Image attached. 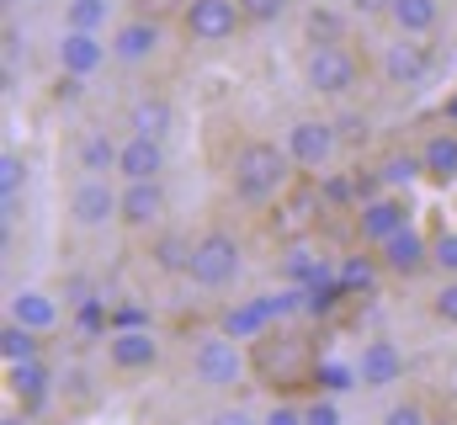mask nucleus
Here are the masks:
<instances>
[{
    "mask_svg": "<svg viewBox=\"0 0 457 425\" xmlns=\"http://www.w3.org/2000/svg\"><path fill=\"white\" fill-rule=\"evenodd\" d=\"M378 261H383L388 277H404V282H410V277H420V271L431 266V239H426L415 223H404L394 239L378 245Z\"/></svg>",
    "mask_w": 457,
    "mask_h": 425,
    "instance_id": "obj_12",
    "label": "nucleus"
},
{
    "mask_svg": "<svg viewBox=\"0 0 457 425\" xmlns=\"http://www.w3.org/2000/svg\"><path fill=\"white\" fill-rule=\"evenodd\" d=\"M117 154H122V144H117L112 133H86L80 149H75V160H80L86 176H117Z\"/></svg>",
    "mask_w": 457,
    "mask_h": 425,
    "instance_id": "obj_24",
    "label": "nucleus"
},
{
    "mask_svg": "<svg viewBox=\"0 0 457 425\" xmlns=\"http://www.w3.org/2000/svg\"><path fill=\"white\" fill-rule=\"evenodd\" d=\"M5 378H11V394L21 399V410H27V415H37V410L48 404V394H54V367H48L43 356L5 367Z\"/></svg>",
    "mask_w": 457,
    "mask_h": 425,
    "instance_id": "obj_16",
    "label": "nucleus"
},
{
    "mask_svg": "<svg viewBox=\"0 0 457 425\" xmlns=\"http://www.w3.org/2000/svg\"><path fill=\"white\" fill-rule=\"evenodd\" d=\"M303 425H341V410L330 399H314V404H303Z\"/></svg>",
    "mask_w": 457,
    "mask_h": 425,
    "instance_id": "obj_35",
    "label": "nucleus"
},
{
    "mask_svg": "<svg viewBox=\"0 0 457 425\" xmlns=\"http://www.w3.org/2000/svg\"><path fill=\"white\" fill-rule=\"evenodd\" d=\"M431 425H457V421H447V415H442V421H431Z\"/></svg>",
    "mask_w": 457,
    "mask_h": 425,
    "instance_id": "obj_41",
    "label": "nucleus"
},
{
    "mask_svg": "<svg viewBox=\"0 0 457 425\" xmlns=\"http://www.w3.org/2000/svg\"><path fill=\"white\" fill-rule=\"evenodd\" d=\"M383 425H431V415H426L420 399H399V404L383 410Z\"/></svg>",
    "mask_w": 457,
    "mask_h": 425,
    "instance_id": "obj_30",
    "label": "nucleus"
},
{
    "mask_svg": "<svg viewBox=\"0 0 457 425\" xmlns=\"http://www.w3.org/2000/svg\"><path fill=\"white\" fill-rule=\"evenodd\" d=\"M21 5H43V0H21Z\"/></svg>",
    "mask_w": 457,
    "mask_h": 425,
    "instance_id": "obj_42",
    "label": "nucleus"
},
{
    "mask_svg": "<svg viewBox=\"0 0 457 425\" xmlns=\"http://www.w3.org/2000/svg\"><path fill=\"white\" fill-rule=\"evenodd\" d=\"M170 122H176V112L165 96H138V102L128 106V133H144V138H165L170 133Z\"/></svg>",
    "mask_w": 457,
    "mask_h": 425,
    "instance_id": "obj_22",
    "label": "nucleus"
},
{
    "mask_svg": "<svg viewBox=\"0 0 457 425\" xmlns=\"http://www.w3.org/2000/svg\"><path fill=\"white\" fill-rule=\"evenodd\" d=\"M287 176H293V154H287V144H277V138H250V144H239V154H234V165H228V187H234V197H239L245 208H261V203L282 197V192H287Z\"/></svg>",
    "mask_w": 457,
    "mask_h": 425,
    "instance_id": "obj_1",
    "label": "nucleus"
},
{
    "mask_svg": "<svg viewBox=\"0 0 457 425\" xmlns=\"http://www.w3.org/2000/svg\"><path fill=\"white\" fill-rule=\"evenodd\" d=\"M431 314L442 319V324H457V277H447V282L436 288V298H431Z\"/></svg>",
    "mask_w": 457,
    "mask_h": 425,
    "instance_id": "obj_33",
    "label": "nucleus"
},
{
    "mask_svg": "<svg viewBox=\"0 0 457 425\" xmlns=\"http://www.w3.org/2000/svg\"><path fill=\"white\" fill-rule=\"evenodd\" d=\"M176 425H187V421H176Z\"/></svg>",
    "mask_w": 457,
    "mask_h": 425,
    "instance_id": "obj_43",
    "label": "nucleus"
},
{
    "mask_svg": "<svg viewBox=\"0 0 457 425\" xmlns=\"http://www.w3.org/2000/svg\"><path fill=\"white\" fill-rule=\"evenodd\" d=\"M239 21H245V5H239V0H187V11H181L187 38L203 43V48L228 43V38L239 32Z\"/></svg>",
    "mask_w": 457,
    "mask_h": 425,
    "instance_id": "obj_6",
    "label": "nucleus"
},
{
    "mask_svg": "<svg viewBox=\"0 0 457 425\" xmlns=\"http://www.w3.org/2000/svg\"><path fill=\"white\" fill-rule=\"evenodd\" d=\"M287 154H293V165L298 171H309V176H325V165L341 154V133H336V117H298L293 128H287Z\"/></svg>",
    "mask_w": 457,
    "mask_h": 425,
    "instance_id": "obj_5",
    "label": "nucleus"
},
{
    "mask_svg": "<svg viewBox=\"0 0 457 425\" xmlns=\"http://www.w3.org/2000/svg\"><path fill=\"white\" fill-rule=\"evenodd\" d=\"M303 86L314 96L341 102V96H351L361 86V64H356V54L345 43H309V54H303Z\"/></svg>",
    "mask_w": 457,
    "mask_h": 425,
    "instance_id": "obj_2",
    "label": "nucleus"
},
{
    "mask_svg": "<svg viewBox=\"0 0 457 425\" xmlns=\"http://www.w3.org/2000/svg\"><path fill=\"white\" fill-rule=\"evenodd\" d=\"M336 133H341V144H367L372 122H367V112H345V117H336Z\"/></svg>",
    "mask_w": 457,
    "mask_h": 425,
    "instance_id": "obj_32",
    "label": "nucleus"
},
{
    "mask_svg": "<svg viewBox=\"0 0 457 425\" xmlns=\"http://www.w3.org/2000/svg\"><path fill=\"white\" fill-rule=\"evenodd\" d=\"M208 425H261V421H250V415H245V410L234 404V410H219V415H213Z\"/></svg>",
    "mask_w": 457,
    "mask_h": 425,
    "instance_id": "obj_39",
    "label": "nucleus"
},
{
    "mask_svg": "<svg viewBox=\"0 0 457 425\" xmlns=\"http://www.w3.org/2000/svg\"><path fill=\"white\" fill-rule=\"evenodd\" d=\"M192 234H181V229H165V234H154L149 239V266L160 271V277H187V266H192Z\"/></svg>",
    "mask_w": 457,
    "mask_h": 425,
    "instance_id": "obj_19",
    "label": "nucleus"
},
{
    "mask_svg": "<svg viewBox=\"0 0 457 425\" xmlns=\"http://www.w3.org/2000/svg\"><path fill=\"white\" fill-rule=\"evenodd\" d=\"M410 223V197L404 192H378V197H367V203H356V234H361V245H383V239H394L399 229Z\"/></svg>",
    "mask_w": 457,
    "mask_h": 425,
    "instance_id": "obj_8",
    "label": "nucleus"
},
{
    "mask_svg": "<svg viewBox=\"0 0 457 425\" xmlns=\"http://www.w3.org/2000/svg\"><path fill=\"white\" fill-rule=\"evenodd\" d=\"M420 165H426V181L457 187V128H436V133L420 144Z\"/></svg>",
    "mask_w": 457,
    "mask_h": 425,
    "instance_id": "obj_17",
    "label": "nucleus"
},
{
    "mask_svg": "<svg viewBox=\"0 0 457 425\" xmlns=\"http://www.w3.org/2000/svg\"><path fill=\"white\" fill-rule=\"evenodd\" d=\"M378 176H383V187H388V192H404L410 181H420V176H426L420 149H394V154L378 165Z\"/></svg>",
    "mask_w": 457,
    "mask_h": 425,
    "instance_id": "obj_27",
    "label": "nucleus"
},
{
    "mask_svg": "<svg viewBox=\"0 0 457 425\" xmlns=\"http://www.w3.org/2000/svg\"><path fill=\"white\" fill-rule=\"evenodd\" d=\"M107 21H112V0H64V27L107 32Z\"/></svg>",
    "mask_w": 457,
    "mask_h": 425,
    "instance_id": "obj_28",
    "label": "nucleus"
},
{
    "mask_svg": "<svg viewBox=\"0 0 457 425\" xmlns=\"http://www.w3.org/2000/svg\"><path fill=\"white\" fill-rule=\"evenodd\" d=\"M117 176L122 181H160L165 176V138L128 133L122 138V154H117Z\"/></svg>",
    "mask_w": 457,
    "mask_h": 425,
    "instance_id": "obj_15",
    "label": "nucleus"
},
{
    "mask_svg": "<svg viewBox=\"0 0 457 425\" xmlns=\"http://www.w3.org/2000/svg\"><path fill=\"white\" fill-rule=\"evenodd\" d=\"M399 378H404V351L394 340H383V335L367 340L361 356H356V388H372L378 394V388H394Z\"/></svg>",
    "mask_w": 457,
    "mask_h": 425,
    "instance_id": "obj_14",
    "label": "nucleus"
},
{
    "mask_svg": "<svg viewBox=\"0 0 457 425\" xmlns=\"http://www.w3.org/2000/svg\"><path fill=\"white\" fill-rule=\"evenodd\" d=\"M266 324H271L266 298H245V304H234V309H224V314H219V329H224V335H234V340H255Z\"/></svg>",
    "mask_w": 457,
    "mask_h": 425,
    "instance_id": "obj_23",
    "label": "nucleus"
},
{
    "mask_svg": "<svg viewBox=\"0 0 457 425\" xmlns=\"http://www.w3.org/2000/svg\"><path fill=\"white\" fill-rule=\"evenodd\" d=\"M261 425H303V404H271Z\"/></svg>",
    "mask_w": 457,
    "mask_h": 425,
    "instance_id": "obj_36",
    "label": "nucleus"
},
{
    "mask_svg": "<svg viewBox=\"0 0 457 425\" xmlns=\"http://www.w3.org/2000/svg\"><path fill=\"white\" fill-rule=\"evenodd\" d=\"M239 5H245V11H250L255 21H271V16L282 11V0H239Z\"/></svg>",
    "mask_w": 457,
    "mask_h": 425,
    "instance_id": "obj_38",
    "label": "nucleus"
},
{
    "mask_svg": "<svg viewBox=\"0 0 457 425\" xmlns=\"http://www.w3.org/2000/svg\"><path fill=\"white\" fill-rule=\"evenodd\" d=\"M383 80H388V86H420V80H426V48L410 43V38L388 43V48H383Z\"/></svg>",
    "mask_w": 457,
    "mask_h": 425,
    "instance_id": "obj_18",
    "label": "nucleus"
},
{
    "mask_svg": "<svg viewBox=\"0 0 457 425\" xmlns=\"http://www.w3.org/2000/svg\"><path fill=\"white\" fill-rule=\"evenodd\" d=\"M388 5H394V0H351V16L372 21V16H388Z\"/></svg>",
    "mask_w": 457,
    "mask_h": 425,
    "instance_id": "obj_37",
    "label": "nucleus"
},
{
    "mask_svg": "<svg viewBox=\"0 0 457 425\" xmlns=\"http://www.w3.org/2000/svg\"><path fill=\"white\" fill-rule=\"evenodd\" d=\"M160 48H165V27H160V21H149V16H128V21H117V32H112V59L117 64L138 70V64H149Z\"/></svg>",
    "mask_w": 457,
    "mask_h": 425,
    "instance_id": "obj_11",
    "label": "nucleus"
},
{
    "mask_svg": "<svg viewBox=\"0 0 457 425\" xmlns=\"http://www.w3.org/2000/svg\"><path fill=\"white\" fill-rule=\"evenodd\" d=\"M165 218V187L160 181H122V203H117V223L128 234H149Z\"/></svg>",
    "mask_w": 457,
    "mask_h": 425,
    "instance_id": "obj_10",
    "label": "nucleus"
},
{
    "mask_svg": "<svg viewBox=\"0 0 457 425\" xmlns=\"http://www.w3.org/2000/svg\"><path fill=\"white\" fill-rule=\"evenodd\" d=\"M245 340H234V335H197L192 340V378L208 388V394H228L234 383H245V351H239Z\"/></svg>",
    "mask_w": 457,
    "mask_h": 425,
    "instance_id": "obj_4",
    "label": "nucleus"
},
{
    "mask_svg": "<svg viewBox=\"0 0 457 425\" xmlns=\"http://www.w3.org/2000/svg\"><path fill=\"white\" fill-rule=\"evenodd\" d=\"M107 362H112V372H149V367H160V340H154V329H149V324H138V329H112V335H107Z\"/></svg>",
    "mask_w": 457,
    "mask_h": 425,
    "instance_id": "obj_13",
    "label": "nucleus"
},
{
    "mask_svg": "<svg viewBox=\"0 0 457 425\" xmlns=\"http://www.w3.org/2000/svg\"><path fill=\"white\" fill-rule=\"evenodd\" d=\"M309 38L314 43H341V21L330 11H309Z\"/></svg>",
    "mask_w": 457,
    "mask_h": 425,
    "instance_id": "obj_34",
    "label": "nucleus"
},
{
    "mask_svg": "<svg viewBox=\"0 0 457 425\" xmlns=\"http://www.w3.org/2000/svg\"><path fill=\"white\" fill-rule=\"evenodd\" d=\"M54 59H59V75H80V80H91V75L112 59V43H102V32L64 27L59 43H54Z\"/></svg>",
    "mask_w": 457,
    "mask_h": 425,
    "instance_id": "obj_9",
    "label": "nucleus"
},
{
    "mask_svg": "<svg viewBox=\"0 0 457 425\" xmlns=\"http://www.w3.org/2000/svg\"><path fill=\"white\" fill-rule=\"evenodd\" d=\"M388 21H394L399 38H426L442 21V0H394L388 5Z\"/></svg>",
    "mask_w": 457,
    "mask_h": 425,
    "instance_id": "obj_20",
    "label": "nucleus"
},
{
    "mask_svg": "<svg viewBox=\"0 0 457 425\" xmlns=\"http://www.w3.org/2000/svg\"><path fill=\"white\" fill-rule=\"evenodd\" d=\"M0 356H5V367L43 356V340H37V329H27L21 319H5V324H0Z\"/></svg>",
    "mask_w": 457,
    "mask_h": 425,
    "instance_id": "obj_26",
    "label": "nucleus"
},
{
    "mask_svg": "<svg viewBox=\"0 0 457 425\" xmlns=\"http://www.w3.org/2000/svg\"><path fill=\"white\" fill-rule=\"evenodd\" d=\"M27 187V160L16 149H0V197L5 192H21Z\"/></svg>",
    "mask_w": 457,
    "mask_h": 425,
    "instance_id": "obj_29",
    "label": "nucleus"
},
{
    "mask_svg": "<svg viewBox=\"0 0 457 425\" xmlns=\"http://www.w3.org/2000/svg\"><path fill=\"white\" fill-rule=\"evenodd\" d=\"M5 319H21L27 329L48 335V329L59 324V304H54L48 293H37V288H21V293H11V314Z\"/></svg>",
    "mask_w": 457,
    "mask_h": 425,
    "instance_id": "obj_21",
    "label": "nucleus"
},
{
    "mask_svg": "<svg viewBox=\"0 0 457 425\" xmlns=\"http://www.w3.org/2000/svg\"><path fill=\"white\" fill-rule=\"evenodd\" d=\"M117 203H122V187H112L107 176H80L70 192V223L86 234L107 229V223H117Z\"/></svg>",
    "mask_w": 457,
    "mask_h": 425,
    "instance_id": "obj_7",
    "label": "nucleus"
},
{
    "mask_svg": "<svg viewBox=\"0 0 457 425\" xmlns=\"http://www.w3.org/2000/svg\"><path fill=\"white\" fill-rule=\"evenodd\" d=\"M378 277H388L378 255H345L341 266H336V282L345 288V298H356V293H372V288H378Z\"/></svg>",
    "mask_w": 457,
    "mask_h": 425,
    "instance_id": "obj_25",
    "label": "nucleus"
},
{
    "mask_svg": "<svg viewBox=\"0 0 457 425\" xmlns=\"http://www.w3.org/2000/svg\"><path fill=\"white\" fill-rule=\"evenodd\" d=\"M239 271H245V245H239L228 229H208V234H197L187 277H192L203 293H219V288H228Z\"/></svg>",
    "mask_w": 457,
    "mask_h": 425,
    "instance_id": "obj_3",
    "label": "nucleus"
},
{
    "mask_svg": "<svg viewBox=\"0 0 457 425\" xmlns=\"http://www.w3.org/2000/svg\"><path fill=\"white\" fill-rule=\"evenodd\" d=\"M0 425H21V415H16V410H5V415H0Z\"/></svg>",
    "mask_w": 457,
    "mask_h": 425,
    "instance_id": "obj_40",
    "label": "nucleus"
},
{
    "mask_svg": "<svg viewBox=\"0 0 457 425\" xmlns=\"http://www.w3.org/2000/svg\"><path fill=\"white\" fill-rule=\"evenodd\" d=\"M48 425H54V421H48Z\"/></svg>",
    "mask_w": 457,
    "mask_h": 425,
    "instance_id": "obj_44",
    "label": "nucleus"
},
{
    "mask_svg": "<svg viewBox=\"0 0 457 425\" xmlns=\"http://www.w3.org/2000/svg\"><path fill=\"white\" fill-rule=\"evenodd\" d=\"M431 266H436V271H447V277H457V229L431 239Z\"/></svg>",
    "mask_w": 457,
    "mask_h": 425,
    "instance_id": "obj_31",
    "label": "nucleus"
}]
</instances>
